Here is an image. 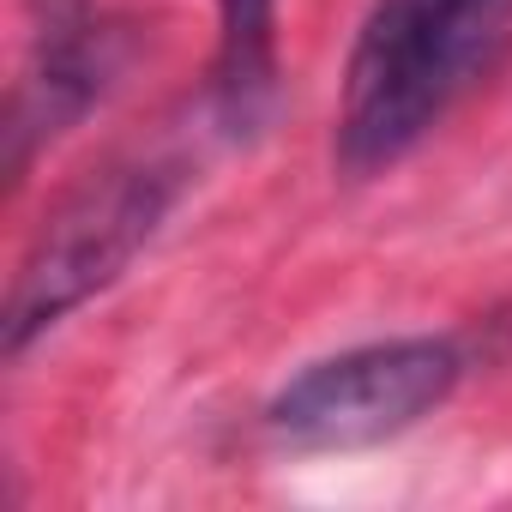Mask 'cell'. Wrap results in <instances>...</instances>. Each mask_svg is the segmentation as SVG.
Wrapping results in <instances>:
<instances>
[{
    "instance_id": "1",
    "label": "cell",
    "mask_w": 512,
    "mask_h": 512,
    "mask_svg": "<svg viewBox=\"0 0 512 512\" xmlns=\"http://www.w3.org/2000/svg\"><path fill=\"white\" fill-rule=\"evenodd\" d=\"M506 25L512 0H374L344 67L338 163L350 175L404 163L488 67Z\"/></svg>"
},
{
    "instance_id": "2",
    "label": "cell",
    "mask_w": 512,
    "mask_h": 512,
    "mask_svg": "<svg viewBox=\"0 0 512 512\" xmlns=\"http://www.w3.org/2000/svg\"><path fill=\"white\" fill-rule=\"evenodd\" d=\"M181 187H187V175L169 157L109 163V169L85 175L25 247L19 278L7 290V314H0V350L19 362L73 308H85L97 290H109L145 253V241L163 229Z\"/></svg>"
},
{
    "instance_id": "3",
    "label": "cell",
    "mask_w": 512,
    "mask_h": 512,
    "mask_svg": "<svg viewBox=\"0 0 512 512\" xmlns=\"http://www.w3.org/2000/svg\"><path fill=\"white\" fill-rule=\"evenodd\" d=\"M464 380V356L452 338H386L356 344L302 368L272 404L266 434L290 452H356L410 434L428 422L452 386Z\"/></svg>"
},
{
    "instance_id": "4",
    "label": "cell",
    "mask_w": 512,
    "mask_h": 512,
    "mask_svg": "<svg viewBox=\"0 0 512 512\" xmlns=\"http://www.w3.org/2000/svg\"><path fill=\"white\" fill-rule=\"evenodd\" d=\"M31 73L7 109V175L25 181L31 157L61 139L121 67V31L97 13V0H31Z\"/></svg>"
},
{
    "instance_id": "5",
    "label": "cell",
    "mask_w": 512,
    "mask_h": 512,
    "mask_svg": "<svg viewBox=\"0 0 512 512\" xmlns=\"http://www.w3.org/2000/svg\"><path fill=\"white\" fill-rule=\"evenodd\" d=\"M278 103V0H217L211 115L223 133H260Z\"/></svg>"
}]
</instances>
